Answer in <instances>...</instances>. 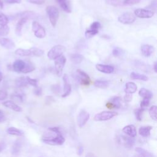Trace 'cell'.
I'll return each instance as SVG.
<instances>
[{
    "label": "cell",
    "mask_w": 157,
    "mask_h": 157,
    "mask_svg": "<svg viewBox=\"0 0 157 157\" xmlns=\"http://www.w3.org/2000/svg\"><path fill=\"white\" fill-rule=\"evenodd\" d=\"M2 74L1 72L0 71V83L2 81Z\"/></svg>",
    "instance_id": "cell-60"
},
{
    "label": "cell",
    "mask_w": 157,
    "mask_h": 157,
    "mask_svg": "<svg viewBox=\"0 0 157 157\" xmlns=\"http://www.w3.org/2000/svg\"><path fill=\"white\" fill-rule=\"evenodd\" d=\"M6 144L4 142H0V153L6 148Z\"/></svg>",
    "instance_id": "cell-56"
},
{
    "label": "cell",
    "mask_w": 157,
    "mask_h": 157,
    "mask_svg": "<svg viewBox=\"0 0 157 157\" xmlns=\"http://www.w3.org/2000/svg\"><path fill=\"white\" fill-rule=\"evenodd\" d=\"M33 92H34V94L36 96H40L42 94V88L41 87H36L35 89L33 90Z\"/></svg>",
    "instance_id": "cell-51"
},
{
    "label": "cell",
    "mask_w": 157,
    "mask_h": 157,
    "mask_svg": "<svg viewBox=\"0 0 157 157\" xmlns=\"http://www.w3.org/2000/svg\"><path fill=\"white\" fill-rule=\"evenodd\" d=\"M4 7V4H3V2L2 0H0V8L1 9H2Z\"/></svg>",
    "instance_id": "cell-59"
},
{
    "label": "cell",
    "mask_w": 157,
    "mask_h": 157,
    "mask_svg": "<svg viewBox=\"0 0 157 157\" xmlns=\"http://www.w3.org/2000/svg\"><path fill=\"white\" fill-rule=\"evenodd\" d=\"M130 77L133 80H140L142 81H147L148 78L144 74H142L140 73H137L135 72H132L130 74Z\"/></svg>",
    "instance_id": "cell-26"
},
{
    "label": "cell",
    "mask_w": 157,
    "mask_h": 157,
    "mask_svg": "<svg viewBox=\"0 0 157 157\" xmlns=\"http://www.w3.org/2000/svg\"><path fill=\"white\" fill-rule=\"evenodd\" d=\"M66 62V58L64 55H61L55 59V69L56 73L58 77H61L63 74V69Z\"/></svg>",
    "instance_id": "cell-6"
},
{
    "label": "cell",
    "mask_w": 157,
    "mask_h": 157,
    "mask_svg": "<svg viewBox=\"0 0 157 157\" xmlns=\"http://www.w3.org/2000/svg\"><path fill=\"white\" fill-rule=\"evenodd\" d=\"M122 131L126 134L128 136L134 138L137 135V131L136 129V127L132 124H129L127 126H125L123 129Z\"/></svg>",
    "instance_id": "cell-16"
},
{
    "label": "cell",
    "mask_w": 157,
    "mask_h": 157,
    "mask_svg": "<svg viewBox=\"0 0 157 157\" xmlns=\"http://www.w3.org/2000/svg\"><path fill=\"white\" fill-rule=\"evenodd\" d=\"M94 85L97 88H101V89H105L109 86V82L107 80H97L94 82Z\"/></svg>",
    "instance_id": "cell-29"
},
{
    "label": "cell",
    "mask_w": 157,
    "mask_h": 157,
    "mask_svg": "<svg viewBox=\"0 0 157 157\" xmlns=\"http://www.w3.org/2000/svg\"><path fill=\"white\" fill-rule=\"evenodd\" d=\"M46 12L52 26L55 27L59 18V11L54 6H48L46 7Z\"/></svg>",
    "instance_id": "cell-2"
},
{
    "label": "cell",
    "mask_w": 157,
    "mask_h": 157,
    "mask_svg": "<svg viewBox=\"0 0 157 157\" xmlns=\"http://www.w3.org/2000/svg\"><path fill=\"white\" fill-rule=\"evenodd\" d=\"M85 157H95V156H94V155L93 153L89 152V153H86V155H85Z\"/></svg>",
    "instance_id": "cell-57"
},
{
    "label": "cell",
    "mask_w": 157,
    "mask_h": 157,
    "mask_svg": "<svg viewBox=\"0 0 157 157\" xmlns=\"http://www.w3.org/2000/svg\"><path fill=\"white\" fill-rule=\"evenodd\" d=\"M137 89V86L136 84L132 82H127L125 85V93L128 94H132L136 92Z\"/></svg>",
    "instance_id": "cell-23"
},
{
    "label": "cell",
    "mask_w": 157,
    "mask_h": 157,
    "mask_svg": "<svg viewBox=\"0 0 157 157\" xmlns=\"http://www.w3.org/2000/svg\"><path fill=\"white\" fill-rule=\"evenodd\" d=\"M21 147V144L20 141H19V140L15 141V142L13 144L12 148V154L14 155H18L20 151Z\"/></svg>",
    "instance_id": "cell-34"
},
{
    "label": "cell",
    "mask_w": 157,
    "mask_h": 157,
    "mask_svg": "<svg viewBox=\"0 0 157 157\" xmlns=\"http://www.w3.org/2000/svg\"><path fill=\"white\" fill-rule=\"evenodd\" d=\"M3 105H4L5 107L9 108L15 112H20L22 111V109L21 108V107H20L18 105H17V104H15L13 101H6L5 102H4L2 103Z\"/></svg>",
    "instance_id": "cell-20"
},
{
    "label": "cell",
    "mask_w": 157,
    "mask_h": 157,
    "mask_svg": "<svg viewBox=\"0 0 157 157\" xmlns=\"http://www.w3.org/2000/svg\"><path fill=\"white\" fill-rule=\"evenodd\" d=\"M15 85L18 88L25 87L28 85L27 80H26V78L25 77H20L17 78L15 79Z\"/></svg>",
    "instance_id": "cell-27"
},
{
    "label": "cell",
    "mask_w": 157,
    "mask_h": 157,
    "mask_svg": "<svg viewBox=\"0 0 157 157\" xmlns=\"http://www.w3.org/2000/svg\"><path fill=\"white\" fill-rule=\"evenodd\" d=\"M29 50L31 52V55L37 56V57L42 56L44 53V50H42L40 48H36V47H32V48H29Z\"/></svg>",
    "instance_id": "cell-36"
},
{
    "label": "cell",
    "mask_w": 157,
    "mask_h": 157,
    "mask_svg": "<svg viewBox=\"0 0 157 157\" xmlns=\"http://www.w3.org/2000/svg\"><path fill=\"white\" fill-rule=\"evenodd\" d=\"M32 29L36 37L42 39L45 36L46 32L45 28L37 21H34L32 23Z\"/></svg>",
    "instance_id": "cell-5"
},
{
    "label": "cell",
    "mask_w": 157,
    "mask_h": 157,
    "mask_svg": "<svg viewBox=\"0 0 157 157\" xmlns=\"http://www.w3.org/2000/svg\"><path fill=\"white\" fill-rule=\"evenodd\" d=\"M139 94L140 96H141L144 98H148L150 99L153 97L152 93L150 91H149L144 88H142L139 90Z\"/></svg>",
    "instance_id": "cell-30"
},
{
    "label": "cell",
    "mask_w": 157,
    "mask_h": 157,
    "mask_svg": "<svg viewBox=\"0 0 157 157\" xmlns=\"http://www.w3.org/2000/svg\"><path fill=\"white\" fill-rule=\"evenodd\" d=\"M150 99L148 98H143L142 101L140 102V108L143 110H145L150 104Z\"/></svg>",
    "instance_id": "cell-42"
},
{
    "label": "cell",
    "mask_w": 157,
    "mask_h": 157,
    "mask_svg": "<svg viewBox=\"0 0 157 157\" xmlns=\"http://www.w3.org/2000/svg\"><path fill=\"white\" fill-rule=\"evenodd\" d=\"M57 2H58L60 7L64 11L67 12V13H71V7L69 6V4L68 2V0H56Z\"/></svg>",
    "instance_id": "cell-24"
},
{
    "label": "cell",
    "mask_w": 157,
    "mask_h": 157,
    "mask_svg": "<svg viewBox=\"0 0 157 157\" xmlns=\"http://www.w3.org/2000/svg\"><path fill=\"white\" fill-rule=\"evenodd\" d=\"M42 140L48 145H61L65 142V139L62 135L60 131L56 133L55 137H44Z\"/></svg>",
    "instance_id": "cell-1"
},
{
    "label": "cell",
    "mask_w": 157,
    "mask_h": 157,
    "mask_svg": "<svg viewBox=\"0 0 157 157\" xmlns=\"http://www.w3.org/2000/svg\"><path fill=\"white\" fill-rule=\"evenodd\" d=\"M118 115V113L112 111H102L96 114L93 118L94 121H107L112 118L116 117Z\"/></svg>",
    "instance_id": "cell-4"
},
{
    "label": "cell",
    "mask_w": 157,
    "mask_h": 157,
    "mask_svg": "<svg viewBox=\"0 0 157 157\" xmlns=\"http://www.w3.org/2000/svg\"><path fill=\"white\" fill-rule=\"evenodd\" d=\"M7 132L9 134L13 135V136H21L23 134V132L21 130H20L15 127L9 128L7 129Z\"/></svg>",
    "instance_id": "cell-31"
},
{
    "label": "cell",
    "mask_w": 157,
    "mask_h": 157,
    "mask_svg": "<svg viewBox=\"0 0 157 157\" xmlns=\"http://www.w3.org/2000/svg\"><path fill=\"white\" fill-rule=\"evenodd\" d=\"M98 33V30H94V29H89V30H86L85 33V36L86 39H89L91 38L93 36H94L95 35H96Z\"/></svg>",
    "instance_id": "cell-40"
},
{
    "label": "cell",
    "mask_w": 157,
    "mask_h": 157,
    "mask_svg": "<svg viewBox=\"0 0 157 157\" xmlns=\"http://www.w3.org/2000/svg\"><path fill=\"white\" fill-rule=\"evenodd\" d=\"M0 45L2 47L8 50H12L15 47V43L12 40L4 37H0Z\"/></svg>",
    "instance_id": "cell-14"
},
{
    "label": "cell",
    "mask_w": 157,
    "mask_h": 157,
    "mask_svg": "<svg viewBox=\"0 0 157 157\" xmlns=\"http://www.w3.org/2000/svg\"><path fill=\"white\" fill-rule=\"evenodd\" d=\"M141 0H124V6H132L139 3Z\"/></svg>",
    "instance_id": "cell-45"
},
{
    "label": "cell",
    "mask_w": 157,
    "mask_h": 157,
    "mask_svg": "<svg viewBox=\"0 0 157 157\" xmlns=\"http://www.w3.org/2000/svg\"><path fill=\"white\" fill-rule=\"evenodd\" d=\"M105 3L114 7H121L124 5V0H105Z\"/></svg>",
    "instance_id": "cell-32"
},
{
    "label": "cell",
    "mask_w": 157,
    "mask_h": 157,
    "mask_svg": "<svg viewBox=\"0 0 157 157\" xmlns=\"http://www.w3.org/2000/svg\"><path fill=\"white\" fill-rule=\"evenodd\" d=\"M12 98L16 100L17 101H18V102H23V95H21V94H13L12 95Z\"/></svg>",
    "instance_id": "cell-47"
},
{
    "label": "cell",
    "mask_w": 157,
    "mask_h": 157,
    "mask_svg": "<svg viewBox=\"0 0 157 157\" xmlns=\"http://www.w3.org/2000/svg\"><path fill=\"white\" fill-rule=\"evenodd\" d=\"M155 48L150 45L144 44L141 47V52L142 55L145 57L150 56L154 52Z\"/></svg>",
    "instance_id": "cell-18"
},
{
    "label": "cell",
    "mask_w": 157,
    "mask_h": 157,
    "mask_svg": "<svg viewBox=\"0 0 157 157\" xmlns=\"http://www.w3.org/2000/svg\"><path fill=\"white\" fill-rule=\"evenodd\" d=\"M136 20V17L131 12H125L119 16L118 20L119 22L125 25H129L134 23Z\"/></svg>",
    "instance_id": "cell-7"
},
{
    "label": "cell",
    "mask_w": 157,
    "mask_h": 157,
    "mask_svg": "<svg viewBox=\"0 0 157 157\" xmlns=\"http://www.w3.org/2000/svg\"><path fill=\"white\" fill-rule=\"evenodd\" d=\"M123 53V50L119 47H116L113 48L112 50V54L115 57H118L122 55Z\"/></svg>",
    "instance_id": "cell-43"
},
{
    "label": "cell",
    "mask_w": 157,
    "mask_h": 157,
    "mask_svg": "<svg viewBox=\"0 0 157 157\" xmlns=\"http://www.w3.org/2000/svg\"><path fill=\"white\" fill-rule=\"evenodd\" d=\"M6 120V118L4 112H2V110L0 109V123H2L5 121Z\"/></svg>",
    "instance_id": "cell-54"
},
{
    "label": "cell",
    "mask_w": 157,
    "mask_h": 157,
    "mask_svg": "<svg viewBox=\"0 0 157 157\" xmlns=\"http://www.w3.org/2000/svg\"><path fill=\"white\" fill-rule=\"evenodd\" d=\"M156 111H157V107L156 105H152L151 107H150V108L149 109V110H148L149 115H150V117L155 121L157 120Z\"/></svg>",
    "instance_id": "cell-37"
},
{
    "label": "cell",
    "mask_w": 157,
    "mask_h": 157,
    "mask_svg": "<svg viewBox=\"0 0 157 157\" xmlns=\"http://www.w3.org/2000/svg\"><path fill=\"white\" fill-rule=\"evenodd\" d=\"M34 69H35L34 66L31 62L27 61V62H25V66L22 71V73L27 74L33 71Z\"/></svg>",
    "instance_id": "cell-35"
},
{
    "label": "cell",
    "mask_w": 157,
    "mask_h": 157,
    "mask_svg": "<svg viewBox=\"0 0 157 157\" xmlns=\"http://www.w3.org/2000/svg\"><path fill=\"white\" fill-rule=\"evenodd\" d=\"M152 126H143L139 129V134L140 136L144 137H148L150 135V131L152 129Z\"/></svg>",
    "instance_id": "cell-22"
},
{
    "label": "cell",
    "mask_w": 157,
    "mask_h": 157,
    "mask_svg": "<svg viewBox=\"0 0 157 157\" xmlns=\"http://www.w3.org/2000/svg\"><path fill=\"white\" fill-rule=\"evenodd\" d=\"M7 92L4 90H0V101L5 100L7 98Z\"/></svg>",
    "instance_id": "cell-49"
},
{
    "label": "cell",
    "mask_w": 157,
    "mask_h": 157,
    "mask_svg": "<svg viewBox=\"0 0 157 157\" xmlns=\"http://www.w3.org/2000/svg\"><path fill=\"white\" fill-rule=\"evenodd\" d=\"M16 17L18 18H25L28 20L29 19H36L38 17H39V14L37 13L33 12V11H30V10H26V11H23L20 13H18L15 15Z\"/></svg>",
    "instance_id": "cell-11"
},
{
    "label": "cell",
    "mask_w": 157,
    "mask_h": 157,
    "mask_svg": "<svg viewBox=\"0 0 157 157\" xmlns=\"http://www.w3.org/2000/svg\"><path fill=\"white\" fill-rule=\"evenodd\" d=\"M121 140L123 142V145L128 148H131L135 144L134 139L128 136H122L121 137Z\"/></svg>",
    "instance_id": "cell-21"
},
{
    "label": "cell",
    "mask_w": 157,
    "mask_h": 157,
    "mask_svg": "<svg viewBox=\"0 0 157 157\" xmlns=\"http://www.w3.org/2000/svg\"><path fill=\"white\" fill-rule=\"evenodd\" d=\"M134 12V14L136 17L140 18H151L155 14L153 11L145 9H136Z\"/></svg>",
    "instance_id": "cell-8"
},
{
    "label": "cell",
    "mask_w": 157,
    "mask_h": 157,
    "mask_svg": "<svg viewBox=\"0 0 157 157\" xmlns=\"http://www.w3.org/2000/svg\"><path fill=\"white\" fill-rule=\"evenodd\" d=\"M15 54L20 56H29L31 55V52L29 49L17 48L15 51Z\"/></svg>",
    "instance_id": "cell-28"
},
{
    "label": "cell",
    "mask_w": 157,
    "mask_h": 157,
    "mask_svg": "<svg viewBox=\"0 0 157 157\" xmlns=\"http://www.w3.org/2000/svg\"><path fill=\"white\" fill-rule=\"evenodd\" d=\"M9 23V19L3 13L0 12V26L7 25Z\"/></svg>",
    "instance_id": "cell-39"
},
{
    "label": "cell",
    "mask_w": 157,
    "mask_h": 157,
    "mask_svg": "<svg viewBox=\"0 0 157 157\" xmlns=\"http://www.w3.org/2000/svg\"><path fill=\"white\" fill-rule=\"evenodd\" d=\"M156 67H157V63H156V62H155V63H154V65H153V69H154L155 72H157Z\"/></svg>",
    "instance_id": "cell-58"
},
{
    "label": "cell",
    "mask_w": 157,
    "mask_h": 157,
    "mask_svg": "<svg viewBox=\"0 0 157 157\" xmlns=\"http://www.w3.org/2000/svg\"><path fill=\"white\" fill-rule=\"evenodd\" d=\"M26 80H27V82H28V85H30L33 86H34L35 88L36 87H37V79H34V78H31L29 77H26Z\"/></svg>",
    "instance_id": "cell-44"
},
{
    "label": "cell",
    "mask_w": 157,
    "mask_h": 157,
    "mask_svg": "<svg viewBox=\"0 0 157 157\" xmlns=\"http://www.w3.org/2000/svg\"><path fill=\"white\" fill-rule=\"evenodd\" d=\"M106 106L109 109H119L121 106V98L118 96L112 98L107 104Z\"/></svg>",
    "instance_id": "cell-13"
},
{
    "label": "cell",
    "mask_w": 157,
    "mask_h": 157,
    "mask_svg": "<svg viewBox=\"0 0 157 157\" xmlns=\"http://www.w3.org/2000/svg\"><path fill=\"white\" fill-rule=\"evenodd\" d=\"M77 73L80 82L83 85H90L91 83V80L89 75L81 69H77Z\"/></svg>",
    "instance_id": "cell-10"
},
{
    "label": "cell",
    "mask_w": 157,
    "mask_h": 157,
    "mask_svg": "<svg viewBox=\"0 0 157 157\" xmlns=\"http://www.w3.org/2000/svg\"><path fill=\"white\" fill-rule=\"evenodd\" d=\"M101 25L99 21H94L90 25V29L94 30H98L99 28H101Z\"/></svg>",
    "instance_id": "cell-46"
},
{
    "label": "cell",
    "mask_w": 157,
    "mask_h": 157,
    "mask_svg": "<svg viewBox=\"0 0 157 157\" xmlns=\"http://www.w3.org/2000/svg\"><path fill=\"white\" fill-rule=\"evenodd\" d=\"M132 94H128V93H126L124 97V100L125 102H130L132 100Z\"/></svg>",
    "instance_id": "cell-52"
},
{
    "label": "cell",
    "mask_w": 157,
    "mask_h": 157,
    "mask_svg": "<svg viewBox=\"0 0 157 157\" xmlns=\"http://www.w3.org/2000/svg\"><path fill=\"white\" fill-rule=\"evenodd\" d=\"M83 152V148L81 146L78 147V148H77V154L78 155H81Z\"/></svg>",
    "instance_id": "cell-55"
},
{
    "label": "cell",
    "mask_w": 157,
    "mask_h": 157,
    "mask_svg": "<svg viewBox=\"0 0 157 157\" xmlns=\"http://www.w3.org/2000/svg\"><path fill=\"white\" fill-rule=\"evenodd\" d=\"M26 1L29 3L37 5H41L45 2V0H26Z\"/></svg>",
    "instance_id": "cell-50"
},
{
    "label": "cell",
    "mask_w": 157,
    "mask_h": 157,
    "mask_svg": "<svg viewBox=\"0 0 157 157\" xmlns=\"http://www.w3.org/2000/svg\"><path fill=\"white\" fill-rule=\"evenodd\" d=\"M10 32V28L7 25L0 26V37H4L9 34Z\"/></svg>",
    "instance_id": "cell-38"
},
{
    "label": "cell",
    "mask_w": 157,
    "mask_h": 157,
    "mask_svg": "<svg viewBox=\"0 0 157 157\" xmlns=\"http://www.w3.org/2000/svg\"><path fill=\"white\" fill-rule=\"evenodd\" d=\"M63 80L64 81V93L61 96L62 98H65L70 94L72 90V87L71 83H69L68 76L66 74H64Z\"/></svg>",
    "instance_id": "cell-12"
},
{
    "label": "cell",
    "mask_w": 157,
    "mask_h": 157,
    "mask_svg": "<svg viewBox=\"0 0 157 157\" xmlns=\"http://www.w3.org/2000/svg\"><path fill=\"white\" fill-rule=\"evenodd\" d=\"M144 110H143L141 108H137L134 110V114L136 116V118L137 120L141 121L142 119V113Z\"/></svg>",
    "instance_id": "cell-41"
},
{
    "label": "cell",
    "mask_w": 157,
    "mask_h": 157,
    "mask_svg": "<svg viewBox=\"0 0 157 157\" xmlns=\"http://www.w3.org/2000/svg\"><path fill=\"white\" fill-rule=\"evenodd\" d=\"M28 21V19L25 18H20L17 25H16V26H15V34L18 36H21V31H22V28H23V25L27 22Z\"/></svg>",
    "instance_id": "cell-19"
},
{
    "label": "cell",
    "mask_w": 157,
    "mask_h": 157,
    "mask_svg": "<svg viewBox=\"0 0 157 157\" xmlns=\"http://www.w3.org/2000/svg\"><path fill=\"white\" fill-rule=\"evenodd\" d=\"M66 51V48L62 45H56L53 46L47 53L48 58L51 60H54L63 55Z\"/></svg>",
    "instance_id": "cell-3"
},
{
    "label": "cell",
    "mask_w": 157,
    "mask_h": 157,
    "mask_svg": "<svg viewBox=\"0 0 157 157\" xmlns=\"http://www.w3.org/2000/svg\"><path fill=\"white\" fill-rule=\"evenodd\" d=\"M51 89H52V91L55 93H59L61 91V87H60L59 85H58V84L53 85L51 87Z\"/></svg>",
    "instance_id": "cell-48"
},
{
    "label": "cell",
    "mask_w": 157,
    "mask_h": 157,
    "mask_svg": "<svg viewBox=\"0 0 157 157\" xmlns=\"http://www.w3.org/2000/svg\"><path fill=\"white\" fill-rule=\"evenodd\" d=\"M135 151L140 155L143 157H153V155L146 150L140 147H137L135 149Z\"/></svg>",
    "instance_id": "cell-33"
},
{
    "label": "cell",
    "mask_w": 157,
    "mask_h": 157,
    "mask_svg": "<svg viewBox=\"0 0 157 157\" xmlns=\"http://www.w3.org/2000/svg\"><path fill=\"white\" fill-rule=\"evenodd\" d=\"M70 59L74 64H79L83 61V56L79 53H72L70 55Z\"/></svg>",
    "instance_id": "cell-25"
},
{
    "label": "cell",
    "mask_w": 157,
    "mask_h": 157,
    "mask_svg": "<svg viewBox=\"0 0 157 157\" xmlns=\"http://www.w3.org/2000/svg\"><path fill=\"white\" fill-rule=\"evenodd\" d=\"M4 1L7 4H20L21 0H4Z\"/></svg>",
    "instance_id": "cell-53"
},
{
    "label": "cell",
    "mask_w": 157,
    "mask_h": 157,
    "mask_svg": "<svg viewBox=\"0 0 157 157\" xmlns=\"http://www.w3.org/2000/svg\"><path fill=\"white\" fill-rule=\"evenodd\" d=\"M133 157H143V156H142L141 155H134Z\"/></svg>",
    "instance_id": "cell-61"
},
{
    "label": "cell",
    "mask_w": 157,
    "mask_h": 157,
    "mask_svg": "<svg viewBox=\"0 0 157 157\" xmlns=\"http://www.w3.org/2000/svg\"><path fill=\"white\" fill-rule=\"evenodd\" d=\"M90 118V114L85 110H82L77 118V124L80 128L83 127Z\"/></svg>",
    "instance_id": "cell-9"
},
{
    "label": "cell",
    "mask_w": 157,
    "mask_h": 157,
    "mask_svg": "<svg viewBox=\"0 0 157 157\" xmlns=\"http://www.w3.org/2000/svg\"><path fill=\"white\" fill-rule=\"evenodd\" d=\"M25 66V61L21 59H17L14 61L12 65L13 71L18 73H22V71Z\"/></svg>",
    "instance_id": "cell-17"
},
{
    "label": "cell",
    "mask_w": 157,
    "mask_h": 157,
    "mask_svg": "<svg viewBox=\"0 0 157 157\" xmlns=\"http://www.w3.org/2000/svg\"><path fill=\"white\" fill-rule=\"evenodd\" d=\"M96 68L98 71L105 74H112L114 71V67L110 65L97 64L96 65Z\"/></svg>",
    "instance_id": "cell-15"
}]
</instances>
